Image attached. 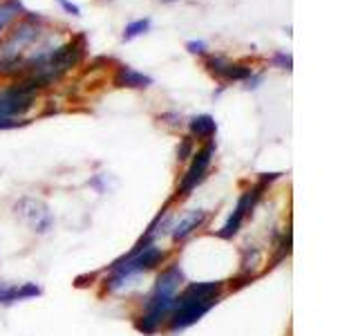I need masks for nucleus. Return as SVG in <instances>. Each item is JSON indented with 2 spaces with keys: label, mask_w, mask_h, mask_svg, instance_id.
Instances as JSON below:
<instances>
[{
  "label": "nucleus",
  "mask_w": 358,
  "mask_h": 336,
  "mask_svg": "<svg viewBox=\"0 0 358 336\" xmlns=\"http://www.w3.org/2000/svg\"><path fill=\"white\" fill-rule=\"evenodd\" d=\"M43 36V18L25 16L0 43V74L18 76L25 63V54L34 43Z\"/></svg>",
  "instance_id": "1"
},
{
  "label": "nucleus",
  "mask_w": 358,
  "mask_h": 336,
  "mask_svg": "<svg viewBox=\"0 0 358 336\" xmlns=\"http://www.w3.org/2000/svg\"><path fill=\"white\" fill-rule=\"evenodd\" d=\"M222 294V283H195L186 287L179 298H175V307L171 314V330H184L197 323L204 314L215 305Z\"/></svg>",
  "instance_id": "2"
},
{
  "label": "nucleus",
  "mask_w": 358,
  "mask_h": 336,
  "mask_svg": "<svg viewBox=\"0 0 358 336\" xmlns=\"http://www.w3.org/2000/svg\"><path fill=\"white\" fill-rule=\"evenodd\" d=\"M182 269L179 267H171L159 276L155 285V291L150 294L148 302H145V314H143V321L139 323V330L141 332H155L159 328V323L164 318H168L173 314L175 307V298H177V289L182 285Z\"/></svg>",
  "instance_id": "3"
},
{
  "label": "nucleus",
  "mask_w": 358,
  "mask_h": 336,
  "mask_svg": "<svg viewBox=\"0 0 358 336\" xmlns=\"http://www.w3.org/2000/svg\"><path fill=\"white\" fill-rule=\"evenodd\" d=\"M34 99H36V92L22 83L0 90V117H22L31 110Z\"/></svg>",
  "instance_id": "4"
},
{
  "label": "nucleus",
  "mask_w": 358,
  "mask_h": 336,
  "mask_svg": "<svg viewBox=\"0 0 358 336\" xmlns=\"http://www.w3.org/2000/svg\"><path fill=\"white\" fill-rule=\"evenodd\" d=\"M213 153H215V146H213V141H208L204 148L197 150L193 155V162H190L188 171L182 179V184H179V195H190V190H193L201 179L206 177V171L210 166V160H213Z\"/></svg>",
  "instance_id": "5"
},
{
  "label": "nucleus",
  "mask_w": 358,
  "mask_h": 336,
  "mask_svg": "<svg viewBox=\"0 0 358 336\" xmlns=\"http://www.w3.org/2000/svg\"><path fill=\"white\" fill-rule=\"evenodd\" d=\"M164 260V251L159 246H152L145 242V246H139L137 251L132 253V258L126 265H119L117 267V274L119 278L128 276V274H139V272H148V269L157 267Z\"/></svg>",
  "instance_id": "6"
},
{
  "label": "nucleus",
  "mask_w": 358,
  "mask_h": 336,
  "mask_svg": "<svg viewBox=\"0 0 358 336\" xmlns=\"http://www.w3.org/2000/svg\"><path fill=\"white\" fill-rule=\"evenodd\" d=\"M16 213L29 224L34 231H38V233H48L52 229V224H54L52 213L38 200H22V202H18Z\"/></svg>",
  "instance_id": "7"
},
{
  "label": "nucleus",
  "mask_w": 358,
  "mask_h": 336,
  "mask_svg": "<svg viewBox=\"0 0 358 336\" xmlns=\"http://www.w3.org/2000/svg\"><path fill=\"white\" fill-rule=\"evenodd\" d=\"M260 190H262V184H260V186H255V188H249V190H246V193L240 197L238 206H235V211H233V216L229 218V222L224 224V229L220 231L222 238H231V235H235V233L240 231L244 218L249 216V211L255 206V202L260 200Z\"/></svg>",
  "instance_id": "8"
},
{
  "label": "nucleus",
  "mask_w": 358,
  "mask_h": 336,
  "mask_svg": "<svg viewBox=\"0 0 358 336\" xmlns=\"http://www.w3.org/2000/svg\"><path fill=\"white\" fill-rule=\"evenodd\" d=\"M206 67L210 74H215L222 81H246V78L253 74L249 65L231 63L229 59H224V56H208Z\"/></svg>",
  "instance_id": "9"
},
{
  "label": "nucleus",
  "mask_w": 358,
  "mask_h": 336,
  "mask_svg": "<svg viewBox=\"0 0 358 336\" xmlns=\"http://www.w3.org/2000/svg\"><path fill=\"white\" fill-rule=\"evenodd\" d=\"M150 83H152V78H150L148 74L132 70V67H128V65L117 67V72H115V85H119V88H134V90H141V88H148Z\"/></svg>",
  "instance_id": "10"
},
{
  "label": "nucleus",
  "mask_w": 358,
  "mask_h": 336,
  "mask_svg": "<svg viewBox=\"0 0 358 336\" xmlns=\"http://www.w3.org/2000/svg\"><path fill=\"white\" fill-rule=\"evenodd\" d=\"M204 220H206V211H190V213H186V216L179 218V222L175 224L173 240L179 242V240L188 238L190 233H193L195 229H199L201 224H204Z\"/></svg>",
  "instance_id": "11"
},
{
  "label": "nucleus",
  "mask_w": 358,
  "mask_h": 336,
  "mask_svg": "<svg viewBox=\"0 0 358 336\" xmlns=\"http://www.w3.org/2000/svg\"><path fill=\"white\" fill-rule=\"evenodd\" d=\"M41 289L31 283H25V285H3L0 287V302H16V300H25V298H31V296H38Z\"/></svg>",
  "instance_id": "12"
},
{
  "label": "nucleus",
  "mask_w": 358,
  "mask_h": 336,
  "mask_svg": "<svg viewBox=\"0 0 358 336\" xmlns=\"http://www.w3.org/2000/svg\"><path fill=\"white\" fill-rule=\"evenodd\" d=\"M188 128H190V134H193V137L208 141L213 134H215L217 123H215V119H213L210 115H199V117L190 119V126Z\"/></svg>",
  "instance_id": "13"
},
{
  "label": "nucleus",
  "mask_w": 358,
  "mask_h": 336,
  "mask_svg": "<svg viewBox=\"0 0 358 336\" xmlns=\"http://www.w3.org/2000/svg\"><path fill=\"white\" fill-rule=\"evenodd\" d=\"M20 14H22L20 0H5V3L0 5V34H3Z\"/></svg>",
  "instance_id": "14"
},
{
  "label": "nucleus",
  "mask_w": 358,
  "mask_h": 336,
  "mask_svg": "<svg viewBox=\"0 0 358 336\" xmlns=\"http://www.w3.org/2000/svg\"><path fill=\"white\" fill-rule=\"evenodd\" d=\"M150 29V18H141V20H134L130 22V25H126V29H123V41H132L141 36V34H145Z\"/></svg>",
  "instance_id": "15"
},
{
  "label": "nucleus",
  "mask_w": 358,
  "mask_h": 336,
  "mask_svg": "<svg viewBox=\"0 0 358 336\" xmlns=\"http://www.w3.org/2000/svg\"><path fill=\"white\" fill-rule=\"evenodd\" d=\"M186 50L190 54H206V43L204 41H188L186 43Z\"/></svg>",
  "instance_id": "16"
},
{
  "label": "nucleus",
  "mask_w": 358,
  "mask_h": 336,
  "mask_svg": "<svg viewBox=\"0 0 358 336\" xmlns=\"http://www.w3.org/2000/svg\"><path fill=\"white\" fill-rule=\"evenodd\" d=\"M25 121H16L11 117H0V130H9V128H16V126H22Z\"/></svg>",
  "instance_id": "17"
},
{
  "label": "nucleus",
  "mask_w": 358,
  "mask_h": 336,
  "mask_svg": "<svg viewBox=\"0 0 358 336\" xmlns=\"http://www.w3.org/2000/svg\"><path fill=\"white\" fill-rule=\"evenodd\" d=\"M59 3L63 5V9L67 11V14H72V16H81V9H78L74 3H70V0H59Z\"/></svg>",
  "instance_id": "18"
},
{
  "label": "nucleus",
  "mask_w": 358,
  "mask_h": 336,
  "mask_svg": "<svg viewBox=\"0 0 358 336\" xmlns=\"http://www.w3.org/2000/svg\"><path fill=\"white\" fill-rule=\"evenodd\" d=\"M275 63H280V65L289 70V67H291V56L289 54H275Z\"/></svg>",
  "instance_id": "19"
},
{
  "label": "nucleus",
  "mask_w": 358,
  "mask_h": 336,
  "mask_svg": "<svg viewBox=\"0 0 358 336\" xmlns=\"http://www.w3.org/2000/svg\"><path fill=\"white\" fill-rule=\"evenodd\" d=\"M190 153V139H186L182 144V148H179V160H186V155Z\"/></svg>",
  "instance_id": "20"
}]
</instances>
